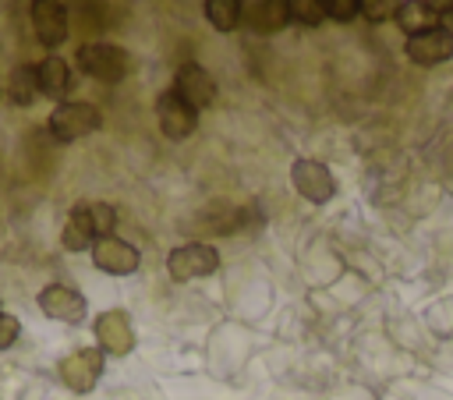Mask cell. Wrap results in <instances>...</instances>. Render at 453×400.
I'll return each instance as SVG.
<instances>
[{"label": "cell", "instance_id": "9", "mask_svg": "<svg viewBox=\"0 0 453 400\" xmlns=\"http://www.w3.org/2000/svg\"><path fill=\"white\" fill-rule=\"evenodd\" d=\"M453 57V35L446 28H428L418 35H407V60L418 67H435Z\"/></svg>", "mask_w": 453, "mask_h": 400}, {"label": "cell", "instance_id": "11", "mask_svg": "<svg viewBox=\"0 0 453 400\" xmlns=\"http://www.w3.org/2000/svg\"><path fill=\"white\" fill-rule=\"evenodd\" d=\"M39 308H42L50 319H57V322H81L85 312H88L85 297H81L74 287H67V283H50V287H42V290H39Z\"/></svg>", "mask_w": 453, "mask_h": 400}, {"label": "cell", "instance_id": "4", "mask_svg": "<svg viewBox=\"0 0 453 400\" xmlns=\"http://www.w3.org/2000/svg\"><path fill=\"white\" fill-rule=\"evenodd\" d=\"M57 368H60V379H64L67 389L88 393V389L99 382V375H103V350H96V347H78V350H71L67 358H60Z\"/></svg>", "mask_w": 453, "mask_h": 400}, {"label": "cell", "instance_id": "6", "mask_svg": "<svg viewBox=\"0 0 453 400\" xmlns=\"http://www.w3.org/2000/svg\"><path fill=\"white\" fill-rule=\"evenodd\" d=\"M156 117H159V131H163L166 138H173V142L188 138V135L195 131V124H198V110H195L191 103H184L173 88L159 92V99H156Z\"/></svg>", "mask_w": 453, "mask_h": 400}, {"label": "cell", "instance_id": "24", "mask_svg": "<svg viewBox=\"0 0 453 400\" xmlns=\"http://www.w3.org/2000/svg\"><path fill=\"white\" fill-rule=\"evenodd\" d=\"M421 4H425V7H432V11H435V14H439V18H442V14H449V11H453V0H421Z\"/></svg>", "mask_w": 453, "mask_h": 400}, {"label": "cell", "instance_id": "25", "mask_svg": "<svg viewBox=\"0 0 453 400\" xmlns=\"http://www.w3.org/2000/svg\"><path fill=\"white\" fill-rule=\"evenodd\" d=\"M439 28H446V32H449V35H453V11H449V14H442V18H439Z\"/></svg>", "mask_w": 453, "mask_h": 400}, {"label": "cell", "instance_id": "2", "mask_svg": "<svg viewBox=\"0 0 453 400\" xmlns=\"http://www.w3.org/2000/svg\"><path fill=\"white\" fill-rule=\"evenodd\" d=\"M46 124H50V135H53L57 142H78V138L99 131L103 113H99V106H92V103L64 99V103L53 106V113H50Z\"/></svg>", "mask_w": 453, "mask_h": 400}, {"label": "cell", "instance_id": "23", "mask_svg": "<svg viewBox=\"0 0 453 400\" xmlns=\"http://www.w3.org/2000/svg\"><path fill=\"white\" fill-rule=\"evenodd\" d=\"M18 333H21V322H18L14 315H4V312H0V350H7V347L18 340Z\"/></svg>", "mask_w": 453, "mask_h": 400}, {"label": "cell", "instance_id": "5", "mask_svg": "<svg viewBox=\"0 0 453 400\" xmlns=\"http://www.w3.org/2000/svg\"><path fill=\"white\" fill-rule=\"evenodd\" d=\"M290 181H294L297 195L308 198V202H315V205H322V202H329L336 195V181H333L329 166L319 163V159H294Z\"/></svg>", "mask_w": 453, "mask_h": 400}, {"label": "cell", "instance_id": "8", "mask_svg": "<svg viewBox=\"0 0 453 400\" xmlns=\"http://www.w3.org/2000/svg\"><path fill=\"white\" fill-rule=\"evenodd\" d=\"M92 262H96V269H103V273H110V276H127V273H134L138 269V248L134 244H127V241H120V237H99L96 244H92Z\"/></svg>", "mask_w": 453, "mask_h": 400}, {"label": "cell", "instance_id": "22", "mask_svg": "<svg viewBox=\"0 0 453 400\" xmlns=\"http://www.w3.org/2000/svg\"><path fill=\"white\" fill-rule=\"evenodd\" d=\"M322 11L333 21H350L357 18V0H322Z\"/></svg>", "mask_w": 453, "mask_h": 400}, {"label": "cell", "instance_id": "20", "mask_svg": "<svg viewBox=\"0 0 453 400\" xmlns=\"http://www.w3.org/2000/svg\"><path fill=\"white\" fill-rule=\"evenodd\" d=\"M287 11H290V21H301V25H319L326 18L322 0H287Z\"/></svg>", "mask_w": 453, "mask_h": 400}, {"label": "cell", "instance_id": "3", "mask_svg": "<svg viewBox=\"0 0 453 400\" xmlns=\"http://www.w3.org/2000/svg\"><path fill=\"white\" fill-rule=\"evenodd\" d=\"M219 265V251L212 244H202V241H191V244H180L166 255V273L170 280L177 283H188V280H198V276H209L216 273Z\"/></svg>", "mask_w": 453, "mask_h": 400}, {"label": "cell", "instance_id": "7", "mask_svg": "<svg viewBox=\"0 0 453 400\" xmlns=\"http://www.w3.org/2000/svg\"><path fill=\"white\" fill-rule=\"evenodd\" d=\"M28 14H32V32L42 46L53 50L67 39V7H64V0H32Z\"/></svg>", "mask_w": 453, "mask_h": 400}, {"label": "cell", "instance_id": "17", "mask_svg": "<svg viewBox=\"0 0 453 400\" xmlns=\"http://www.w3.org/2000/svg\"><path fill=\"white\" fill-rule=\"evenodd\" d=\"M7 92L18 106H32L35 96H39V85H35V64H18L11 67V81H7Z\"/></svg>", "mask_w": 453, "mask_h": 400}, {"label": "cell", "instance_id": "1", "mask_svg": "<svg viewBox=\"0 0 453 400\" xmlns=\"http://www.w3.org/2000/svg\"><path fill=\"white\" fill-rule=\"evenodd\" d=\"M78 67L88 74V78H96V81H103V85H117V81H124L127 78V71H131V57H127V50H120V46H113V42H85V46H78Z\"/></svg>", "mask_w": 453, "mask_h": 400}, {"label": "cell", "instance_id": "10", "mask_svg": "<svg viewBox=\"0 0 453 400\" xmlns=\"http://www.w3.org/2000/svg\"><path fill=\"white\" fill-rule=\"evenodd\" d=\"M173 92L184 103H191L195 110H205L216 99V81H212V74L202 64H180L177 67V78H173Z\"/></svg>", "mask_w": 453, "mask_h": 400}, {"label": "cell", "instance_id": "14", "mask_svg": "<svg viewBox=\"0 0 453 400\" xmlns=\"http://www.w3.org/2000/svg\"><path fill=\"white\" fill-rule=\"evenodd\" d=\"M99 237H96V230H92V223H88V209H85V202L81 205H74L71 209V216H67V223H64V234H60V244L67 248V251H85V248H92Z\"/></svg>", "mask_w": 453, "mask_h": 400}, {"label": "cell", "instance_id": "16", "mask_svg": "<svg viewBox=\"0 0 453 400\" xmlns=\"http://www.w3.org/2000/svg\"><path fill=\"white\" fill-rule=\"evenodd\" d=\"M290 21V11H287V0H258L248 14V25L255 32H280L283 25Z\"/></svg>", "mask_w": 453, "mask_h": 400}, {"label": "cell", "instance_id": "13", "mask_svg": "<svg viewBox=\"0 0 453 400\" xmlns=\"http://www.w3.org/2000/svg\"><path fill=\"white\" fill-rule=\"evenodd\" d=\"M35 85H39V96L64 103V96H67V88H71V67H67V60L57 57V53L42 57V60L35 64Z\"/></svg>", "mask_w": 453, "mask_h": 400}, {"label": "cell", "instance_id": "15", "mask_svg": "<svg viewBox=\"0 0 453 400\" xmlns=\"http://www.w3.org/2000/svg\"><path fill=\"white\" fill-rule=\"evenodd\" d=\"M396 25L407 32V35H418V32H428V28H439V14L432 7H425L421 0H403L396 4Z\"/></svg>", "mask_w": 453, "mask_h": 400}, {"label": "cell", "instance_id": "12", "mask_svg": "<svg viewBox=\"0 0 453 400\" xmlns=\"http://www.w3.org/2000/svg\"><path fill=\"white\" fill-rule=\"evenodd\" d=\"M96 340H99V350L106 354H127L134 347V333H131V319L124 312H103L96 319Z\"/></svg>", "mask_w": 453, "mask_h": 400}, {"label": "cell", "instance_id": "21", "mask_svg": "<svg viewBox=\"0 0 453 400\" xmlns=\"http://www.w3.org/2000/svg\"><path fill=\"white\" fill-rule=\"evenodd\" d=\"M357 14L372 25H382L396 14V0H357Z\"/></svg>", "mask_w": 453, "mask_h": 400}, {"label": "cell", "instance_id": "18", "mask_svg": "<svg viewBox=\"0 0 453 400\" xmlns=\"http://www.w3.org/2000/svg\"><path fill=\"white\" fill-rule=\"evenodd\" d=\"M205 18H209L212 28L234 32L244 18V7H241V0H205Z\"/></svg>", "mask_w": 453, "mask_h": 400}, {"label": "cell", "instance_id": "19", "mask_svg": "<svg viewBox=\"0 0 453 400\" xmlns=\"http://www.w3.org/2000/svg\"><path fill=\"white\" fill-rule=\"evenodd\" d=\"M85 209H88V223L96 230V237H110L117 227V209L110 202H85Z\"/></svg>", "mask_w": 453, "mask_h": 400}]
</instances>
